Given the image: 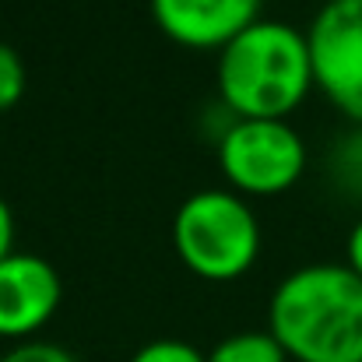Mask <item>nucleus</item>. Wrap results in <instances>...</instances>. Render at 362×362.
I'll list each match as a JSON object with an SVG mask.
<instances>
[{"instance_id":"obj_12","label":"nucleus","mask_w":362,"mask_h":362,"mask_svg":"<svg viewBox=\"0 0 362 362\" xmlns=\"http://www.w3.org/2000/svg\"><path fill=\"white\" fill-rule=\"evenodd\" d=\"M11 246H14V215H11L7 201L0 197V260L14 253Z\"/></svg>"},{"instance_id":"obj_7","label":"nucleus","mask_w":362,"mask_h":362,"mask_svg":"<svg viewBox=\"0 0 362 362\" xmlns=\"http://www.w3.org/2000/svg\"><path fill=\"white\" fill-rule=\"evenodd\" d=\"M260 0H151L158 28L190 49H222L257 21Z\"/></svg>"},{"instance_id":"obj_3","label":"nucleus","mask_w":362,"mask_h":362,"mask_svg":"<svg viewBox=\"0 0 362 362\" xmlns=\"http://www.w3.org/2000/svg\"><path fill=\"white\" fill-rule=\"evenodd\" d=\"M173 246L194 274L233 281L253 267L260 253V222L236 194L197 190L173 218Z\"/></svg>"},{"instance_id":"obj_11","label":"nucleus","mask_w":362,"mask_h":362,"mask_svg":"<svg viewBox=\"0 0 362 362\" xmlns=\"http://www.w3.org/2000/svg\"><path fill=\"white\" fill-rule=\"evenodd\" d=\"M0 362H78L67 349L53 345V341H21L11 352H4Z\"/></svg>"},{"instance_id":"obj_2","label":"nucleus","mask_w":362,"mask_h":362,"mask_svg":"<svg viewBox=\"0 0 362 362\" xmlns=\"http://www.w3.org/2000/svg\"><path fill=\"white\" fill-rule=\"evenodd\" d=\"M313 88L306 32L257 18L222 46L218 92L240 120H285Z\"/></svg>"},{"instance_id":"obj_13","label":"nucleus","mask_w":362,"mask_h":362,"mask_svg":"<svg viewBox=\"0 0 362 362\" xmlns=\"http://www.w3.org/2000/svg\"><path fill=\"white\" fill-rule=\"evenodd\" d=\"M345 264L362 278V218L352 226V233H349V243H345Z\"/></svg>"},{"instance_id":"obj_5","label":"nucleus","mask_w":362,"mask_h":362,"mask_svg":"<svg viewBox=\"0 0 362 362\" xmlns=\"http://www.w3.org/2000/svg\"><path fill=\"white\" fill-rule=\"evenodd\" d=\"M313 85L352 120H362V0H327L306 32Z\"/></svg>"},{"instance_id":"obj_6","label":"nucleus","mask_w":362,"mask_h":362,"mask_svg":"<svg viewBox=\"0 0 362 362\" xmlns=\"http://www.w3.org/2000/svg\"><path fill=\"white\" fill-rule=\"evenodd\" d=\"M60 271L35 253H11L0 260V338L35 334L60 306Z\"/></svg>"},{"instance_id":"obj_4","label":"nucleus","mask_w":362,"mask_h":362,"mask_svg":"<svg viewBox=\"0 0 362 362\" xmlns=\"http://www.w3.org/2000/svg\"><path fill=\"white\" fill-rule=\"evenodd\" d=\"M218 165L246 194H281L306 169V144L285 120H236L218 141Z\"/></svg>"},{"instance_id":"obj_14","label":"nucleus","mask_w":362,"mask_h":362,"mask_svg":"<svg viewBox=\"0 0 362 362\" xmlns=\"http://www.w3.org/2000/svg\"><path fill=\"white\" fill-rule=\"evenodd\" d=\"M359 173H362V155H359Z\"/></svg>"},{"instance_id":"obj_10","label":"nucleus","mask_w":362,"mask_h":362,"mask_svg":"<svg viewBox=\"0 0 362 362\" xmlns=\"http://www.w3.org/2000/svg\"><path fill=\"white\" fill-rule=\"evenodd\" d=\"M21 92H25V64L7 42H0V113L11 110L21 99Z\"/></svg>"},{"instance_id":"obj_1","label":"nucleus","mask_w":362,"mask_h":362,"mask_svg":"<svg viewBox=\"0 0 362 362\" xmlns=\"http://www.w3.org/2000/svg\"><path fill=\"white\" fill-rule=\"evenodd\" d=\"M271 334L296 362H362V278L349 264H306L278 281Z\"/></svg>"},{"instance_id":"obj_9","label":"nucleus","mask_w":362,"mask_h":362,"mask_svg":"<svg viewBox=\"0 0 362 362\" xmlns=\"http://www.w3.org/2000/svg\"><path fill=\"white\" fill-rule=\"evenodd\" d=\"M130 362H208V356H201V349H194L190 341L158 338V341H148L144 349H137Z\"/></svg>"},{"instance_id":"obj_8","label":"nucleus","mask_w":362,"mask_h":362,"mask_svg":"<svg viewBox=\"0 0 362 362\" xmlns=\"http://www.w3.org/2000/svg\"><path fill=\"white\" fill-rule=\"evenodd\" d=\"M208 362H288V356L271 331H240L222 338L208 352Z\"/></svg>"}]
</instances>
